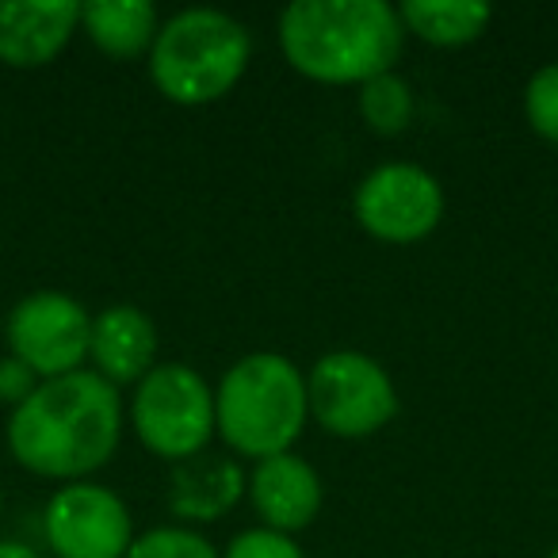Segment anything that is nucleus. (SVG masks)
I'll return each mask as SVG.
<instances>
[{"label":"nucleus","mask_w":558,"mask_h":558,"mask_svg":"<svg viewBox=\"0 0 558 558\" xmlns=\"http://www.w3.org/2000/svg\"><path fill=\"white\" fill-rule=\"evenodd\" d=\"M126 425L119 387L96 372L43 379L27 402L9 413V451L24 471L58 486L85 482L111 463Z\"/></svg>","instance_id":"f257e3e1"},{"label":"nucleus","mask_w":558,"mask_h":558,"mask_svg":"<svg viewBox=\"0 0 558 558\" xmlns=\"http://www.w3.org/2000/svg\"><path fill=\"white\" fill-rule=\"evenodd\" d=\"M279 50L318 85H367L398 70L405 27L390 0H291L276 20Z\"/></svg>","instance_id":"f03ea898"},{"label":"nucleus","mask_w":558,"mask_h":558,"mask_svg":"<svg viewBox=\"0 0 558 558\" xmlns=\"http://www.w3.org/2000/svg\"><path fill=\"white\" fill-rule=\"evenodd\" d=\"M218 440L238 459H268L295 451L306 421V372L283 352H245L215 387Z\"/></svg>","instance_id":"7ed1b4c3"},{"label":"nucleus","mask_w":558,"mask_h":558,"mask_svg":"<svg viewBox=\"0 0 558 558\" xmlns=\"http://www.w3.org/2000/svg\"><path fill=\"white\" fill-rule=\"evenodd\" d=\"M253 62V35L222 9H180L161 20L146 70L154 88L177 108H207L241 85Z\"/></svg>","instance_id":"20e7f679"},{"label":"nucleus","mask_w":558,"mask_h":558,"mask_svg":"<svg viewBox=\"0 0 558 558\" xmlns=\"http://www.w3.org/2000/svg\"><path fill=\"white\" fill-rule=\"evenodd\" d=\"M126 421L149 456L169 459V466L184 463L218 436L215 387L199 367L161 360L138 387H131Z\"/></svg>","instance_id":"39448f33"},{"label":"nucleus","mask_w":558,"mask_h":558,"mask_svg":"<svg viewBox=\"0 0 558 558\" xmlns=\"http://www.w3.org/2000/svg\"><path fill=\"white\" fill-rule=\"evenodd\" d=\"M311 421L337 440H367L383 433L402 410L395 375L360 349H333L306 372Z\"/></svg>","instance_id":"423d86ee"},{"label":"nucleus","mask_w":558,"mask_h":558,"mask_svg":"<svg viewBox=\"0 0 558 558\" xmlns=\"http://www.w3.org/2000/svg\"><path fill=\"white\" fill-rule=\"evenodd\" d=\"M448 195L436 172L417 161H387L364 172L352 192V218L383 245H417L444 222Z\"/></svg>","instance_id":"0eeeda50"},{"label":"nucleus","mask_w":558,"mask_h":558,"mask_svg":"<svg viewBox=\"0 0 558 558\" xmlns=\"http://www.w3.org/2000/svg\"><path fill=\"white\" fill-rule=\"evenodd\" d=\"M88 341H93V314L70 291H27L4 318L9 356L27 364L39 379L85 372Z\"/></svg>","instance_id":"6e6552de"},{"label":"nucleus","mask_w":558,"mask_h":558,"mask_svg":"<svg viewBox=\"0 0 558 558\" xmlns=\"http://www.w3.org/2000/svg\"><path fill=\"white\" fill-rule=\"evenodd\" d=\"M131 505L104 482H65L43 509V543L54 558H126L134 543Z\"/></svg>","instance_id":"1a4fd4ad"},{"label":"nucleus","mask_w":558,"mask_h":558,"mask_svg":"<svg viewBox=\"0 0 558 558\" xmlns=\"http://www.w3.org/2000/svg\"><path fill=\"white\" fill-rule=\"evenodd\" d=\"M245 497L264 527L299 535L318 520L326 486H322V474L314 471L311 459H303L299 451H283V456L256 459L248 471Z\"/></svg>","instance_id":"9d476101"},{"label":"nucleus","mask_w":558,"mask_h":558,"mask_svg":"<svg viewBox=\"0 0 558 558\" xmlns=\"http://www.w3.org/2000/svg\"><path fill=\"white\" fill-rule=\"evenodd\" d=\"M157 322L138 303H111L93 314V341H88V372L108 379L111 387H138L161 360Z\"/></svg>","instance_id":"9b49d317"},{"label":"nucleus","mask_w":558,"mask_h":558,"mask_svg":"<svg viewBox=\"0 0 558 558\" xmlns=\"http://www.w3.org/2000/svg\"><path fill=\"white\" fill-rule=\"evenodd\" d=\"M81 35L77 0H0V62L43 70Z\"/></svg>","instance_id":"f8f14e48"},{"label":"nucleus","mask_w":558,"mask_h":558,"mask_svg":"<svg viewBox=\"0 0 558 558\" xmlns=\"http://www.w3.org/2000/svg\"><path fill=\"white\" fill-rule=\"evenodd\" d=\"M248 489V471L230 451H199V456L172 463L165 501L177 524H210L238 509Z\"/></svg>","instance_id":"ddd939ff"},{"label":"nucleus","mask_w":558,"mask_h":558,"mask_svg":"<svg viewBox=\"0 0 558 558\" xmlns=\"http://www.w3.org/2000/svg\"><path fill=\"white\" fill-rule=\"evenodd\" d=\"M157 32L161 16L149 0H81V35L108 58H146Z\"/></svg>","instance_id":"4468645a"},{"label":"nucleus","mask_w":558,"mask_h":558,"mask_svg":"<svg viewBox=\"0 0 558 558\" xmlns=\"http://www.w3.org/2000/svg\"><path fill=\"white\" fill-rule=\"evenodd\" d=\"M405 35L428 47H471L486 35L494 9L482 0H405L398 4Z\"/></svg>","instance_id":"2eb2a0df"},{"label":"nucleus","mask_w":558,"mask_h":558,"mask_svg":"<svg viewBox=\"0 0 558 558\" xmlns=\"http://www.w3.org/2000/svg\"><path fill=\"white\" fill-rule=\"evenodd\" d=\"M356 111L372 134L395 138V134L410 131L413 116H417V96L402 73L390 70L356 88Z\"/></svg>","instance_id":"dca6fc26"},{"label":"nucleus","mask_w":558,"mask_h":558,"mask_svg":"<svg viewBox=\"0 0 558 558\" xmlns=\"http://www.w3.org/2000/svg\"><path fill=\"white\" fill-rule=\"evenodd\" d=\"M126 558H222V550L187 524H157L134 535Z\"/></svg>","instance_id":"f3484780"},{"label":"nucleus","mask_w":558,"mask_h":558,"mask_svg":"<svg viewBox=\"0 0 558 558\" xmlns=\"http://www.w3.org/2000/svg\"><path fill=\"white\" fill-rule=\"evenodd\" d=\"M524 119L535 138L558 146V62H547L524 85Z\"/></svg>","instance_id":"a211bd4d"},{"label":"nucleus","mask_w":558,"mask_h":558,"mask_svg":"<svg viewBox=\"0 0 558 558\" xmlns=\"http://www.w3.org/2000/svg\"><path fill=\"white\" fill-rule=\"evenodd\" d=\"M222 558H306L303 547H299L295 535H283L276 527H241L230 543L222 547Z\"/></svg>","instance_id":"6ab92c4d"},{"label":"nucleus","mask_w":558,"mask_h":558,"mask_svg":"<svg viewBox=\"0 0 558 558\" xmlns=\"http://www.w3.org/2000/svg\"><path fill=\"white\" fill-rule=\"evenodd\" d=\"M39 383H43L39 375L27 364H20L16 356H0V405H12V410H16L20 402H27V398L35 395Z\"/></svg>","instance_id":"aec40b11"},{"label":"nucleus","mask_w":558,"mask_h":558,"mask_svg":"<svg viewBox=\"0 0 558 558\" xmlns=\"http://www.w3.org/2000/svg\"><path fill=\"white\" fill-rule=\"evenodd\" d=\"M0 558H43V555L20 539H0Z\"/></svg>","instance_id":"412c9836"},{"label":"nucleus","mask_w":558,"mask_h":558,"mask_svg":"<svg viewBox=\"0 0 558 558\" xmlns=\"http://www.w3.org/2000/svg\"><path fill=\"white\" fill-rule=\"evenodd\" d=\"M543 558H558V543H555V547H550V550H547V555H543Z\"/></svg>","instance_id":"4be33fe9"},{"label":"nucleus","mask_w":558,"mask_h":558,"mask_svg":"<svg viewBox=\"0 0 558 558\" xmlns=\"http://www.w3.org/2000/svg\"><path fill=\"white\" fill-rule=\"evenodd\" d=\"M0 517H4V489H0Z\"/></svg>","instance_id":"5701e85b"}]
</instances>
